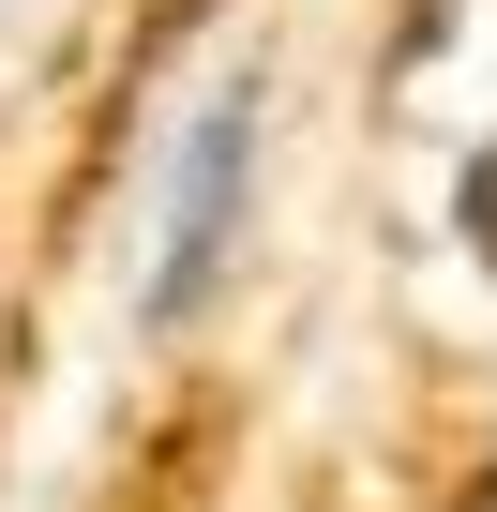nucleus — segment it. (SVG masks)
<instances>
[{"label": "nucleus", "mask_w": 497, "mask_h": 512, "mask_svg": "<svg viewBox=\"0 0 497 512\" xmlns=\"http://www.w3.org/2000/svg\"><path fill=\"white\" fill-rule=\"evenodd\" d=\"M241 181H257V91H226L181 151V196H166V272H151V317H196L211 272H226V226H241Z\"/></svg>", "instance_id": "obj_1"}]
</instances>
